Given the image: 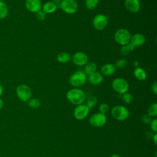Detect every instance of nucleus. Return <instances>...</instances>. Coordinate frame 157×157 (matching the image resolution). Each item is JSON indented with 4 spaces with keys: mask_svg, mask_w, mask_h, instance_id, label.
I'll return each mask as SVG.
<instances>
[{
    "mask_svg": "<svg viewBox=\"0 0 157 157\" xmlns=\"http://www.w3.org/2000/svg\"><path fill=\"white\" fill-rule=\"evenodd\" d=\"M66 97L67 100L74 105L82 104L86 98L84 91L79 88H74L69 90L67 93Z\"/></svg>",
    "mask_w": 157,
    "mask_h": 157,
    "instance_id": "f257e3e1",
    "label": "nucleus"
},
{
    "mask_svg": "<svg viewBox=\"0 0 157 157\" xmlns=\"http://www.w3.org/2000/svg\"><path fill=\"white\" fill-rule=\"evenodd\" d=\"M87 81V76L82 70L74 72L69 79V82L74 88H80L84 85Z\"/></svg>",
    "mask_w": 157,
    "mask_h": 157,
    "instance_id": "f03ea898",
    "label": "nucleus"
},
{
    "mask_svg": "<svg viewBox=\"0 0 157 157\" xmlns=\"http://www.w3.org/2000/svg\"><path fill=\"white\" fill-rule=\"evenodd\" d=\"M113 37L115 41L122 46L130 42L131 34L127 29L120 28L115 32Z\"/></svg>",
    "mask_w": 157,
    "mask_h": 157,
    "instance_id": "7ed1b4c3",
    "label": "nucleus"
},
{
    "mask_svg": "<svg viewBox=\"0 0 157 157\" xmlns=\"http://www.w3.org/2000/svg\"><path fill=\"white\" fill-rule=\"evenodd\" d=\"M112 116L117 121H124L126 120L129 115L128 109L123 105H115L111 110Z\"/></svg>",
    "mask_w": 157,
    "mask_h": 157,
    "instance_id": "20e7f679",
    "label": "nucleus"
},
{
    "mask_svg": "<svg viewBox=\"0 0 157 157\" xmlns=\"http://www.w3.org/2000/svg\"><path fill=\"white\" fill-rule=\"evenodd\" d=\"M16 94L20 101L23 102H28L31 98L32 91L28 85L26 84H21L17 87Z\"/></svg>",
    "mask_w": 157,
    "mask_h": 157,
    "instance_id": "39448f33",
    "label": "nucleus"
},
{
    "mask_svg": "<svg viewBox=\"0 0 157 157\" xmlns=\"http://www.w3.org/2000/svg\"><path fill=\"white\" fill-rule=\"evenodd\" d=\"M112 88L118 94L126 93L129 89V83L126 80L123 78H116L112 83Z\"/></svg>",
    "mask_w": 157,
    "mask_h": 157,
    "instance_id": "423d86ee",
    "label": "nucleus"
},
{
    "mask_svg": "<svg viewBox=\"0 0 157 157\" xmlns=\"http://www.w3.org/2000/svg\"><path fill=\"white\" fill-rule=\"evenodd\" d=\"M59 7L66 13L74 14L77 11L78 4L75 0H62Z\"/></svg>",
    "mask_w": 157,
    "mask_h": 157,
    "instance_id": "0eeeda50",
    "label": "nucleus"
},
{
    "mask_svg": "<svg viewBox=\"0 0 157 157\" xmlns=\"http://www.w3.org/2000/svg\"><path fill=\"white\" fill-rule=\"evenodd\" d=\"M108 24V17L103 14L96 15L93 20V27L98 31L103 30Z\"/></svg>",
    "mask_w": 157,
    "mask_h": 157,
    "instance_id": "6e6552de",
    "label": "nucleus"
},
{
    "mask_svg": "<svg viewBox=\"0 0 157 157\" xmlns=\"http://www.w3.org/2000/svg\"><path fill=\"white\" fill-rule=\"evenodd\" d=\"M107 121L105 115L101 113H96L91 116L89 121L90 124L94 128H100L103 126Z\"/></svg>",
    "mask_w": 157,
    "mask_h": 157,
    "instance_id": "1a4fd4ad",
    "label": "nucleus"
},
{
    "mask_svg": "<svg viewBox=\"0 0 157 157\" xmlns=\"http://www.w3.org/2000/svg\"><path fill=\"white\" fill-rule=\"evenodd\" d=\"M90 109L86 104H80L77 105L74 110V116L78 120L85 119L88 115Z\"/></svg>",
    "mask_w": 157,
    "mask_h": 157,
    "instance_id": "9d476101",
    "label": "nucleus"
},
{
    "mask_svg": "<svg viewBox=\"0 0 157 157\" xmlns=\"http://www.w3.org/2000/svg\"><path fill=\"white\" fill-rule=\"evenodd\" d=\"M72 63L78 66H83L88 62L87 55L82 52H77L71 56Z\"/></svg>",
    "mask_w": 157,
    "mask_h": 157,
    "instance_id": "9b49d317",
    "label": "nucleus"
},
{
    "mask_svg": "<svg viewBox=\"0 0 157 157\" xmlns=\"http://www.w3.org/2000/svg\"><path fill=\"white\" fill-rule=\"evenodd\" d=\"M25 7L29 12L36 13L42 9V3L40 0H26Z\"/></svg>",
    "mask_w": 157,
    "mask_h": 157,
    "instance_id": "f8f14e48",
    "label": "nucleus"
},
{
    "mask_svg": "<svg viewBox=\"0 0 157 157\" xmlns=\"http://www.w3.org/2000/svg\"><path fill=\"white\" fill-rule=\"evenodd\" d=\"M124 6L129 12L136 13L140 9V2L139 0H125Z\"/></svg>",
    "mask_w": 157,
    "mask_h": 157,
    "instance_id": "ddd939ff",
    "label": "nucleus"
},
{
    "mask_svg": "<svg viewBox=\"0 0 157 157\" xmlns=\"http://www.w3.org/2000/svg\"><path fill=\"white\" fill-rule=\"evenodd\" d=\"M146 41L145 36L141 33H136L131 36L130 42H131L136 47L143 45Z\"/></svg>",
    "mask_w": 157,
    "mask_h": 157,
    "instance_id": "4468645a",
    "label": "nucleus"
},
{
    "mask_svg": "<svg viewBox=\"0 0 157 157\" xmlns=\"http://www.w3.org/2000/svg\"><path fill=\"white\" fill-rule=\"evenodd\" d=\"M116 71V67L114 64L107 63L104 64L101 68V74L105 76H111Z\"/></svg>",
    "mask_w": 157,
    "mask_h": 157,
    "instance_id": "2eb2a0df",
    "label": "nucleus"
},
{
    "mask_svg": "<svg viewBox=\"0 0 157 157\" xmlns=\"http://www.w3.org/2000/svg\"><path fill=\"white\" fill-rule=\"evenodd\" d=\"M87 80L91 84L97 85L102 83V82L103 81V76L101 73L96 72L87 76Z\"/></svg>",
    "mask_w": 157,
    "mask_h": 157,
    "instance_id": "dca6fc26",
    "label": "nucleus"
},
{
    "mask_svg": "<svg viewBox=\"0 0 157 157\" xmlns=\"http://www.w3.org/2000/svg\"><path fill=\"white\" fill-rule=\"evenodd\" d=\"M58 7L52 1H47L43 6H42V10L46 14H50L56 11Z\"/></svg>",
    "mask_w": 157,
    "mask_h": 157,
    "instance_id": "f3484780",
    "label": "nucleus"
},
{
    "mask_svg": "<svg viewBox=\"0 0 157 157\" xmlns=\"http://www.w3.org/2000/svg\"><path fill=\"white\" fill-rule=\"evenodd\" d=\"M97 65L95 63L93 62H88L83 68V72L86 74V76H88L96 72H97Z\"/></svg>",
    "mask_w": 157,
    "mask_h": 157,
    "instance_id": "a211bd4d",
    "label": "nucleus"
},
{
    "mask_svg": "<svg viewBox=\"0 0 157 157\" xmlns=\"http://www.w3.org/2000/svg\"><path fill=\"white\" fill-rule=\"evenodd\" d=\"M134 75L137 80L140 81H143L147 78V74L145 71L140 67H136L134 69Z\"/></svg>",
    "mask_w": 157,
    "mask_h": 157,
    "instance_id": "6ab92c4d",
    "label": "nucleus"
},
{
    "mask_svg": "<svg viewBox=\"0 0 157 157\" xmlns=\"http://www.w3.org/2000/svg\"><path fill=\"white\" fill-rule=\"evenodd\" d=\"M56 59L59 63L65 64V63H68L71 59V56L70 55V54L69 53L63 52L59 53L57 55Z\"/></svg>",
    "mask_w": 157,
    "mask_h": 157,
    "instance_id": "aec40b11",
    "label": "nucleus"
},
{
    "mask_svg": "<svg viewBox=\"0 0 157 157\" xmlns=\"http://www.w3.org/2000/svg\"><path fill=\"white\" fill-rule=\"evenodd\" d=\"M135 48L136 47L131 42H129L126 45H122L120 48L121 54L123 56H127L131 52L133 51Z\"/></svg>",
    "mask_w": 157,
    "mask_h": 157,
    "instance_id": "412c9836",
    "label": "nucleus"
},
{
    "mask_svg": "<svg viewBox=\"0 0 157 157\" xmlns=\"http://www.w3.org/2000/svg\"><path fill=\"white\" fill-rule=\"evenodd\" d=\"M9 12L7 5L4 1H0V20L5 18Z\"/></svg>",
    "mask_w": 157,
    "mask_h": 157,
    "instance_id": "4be33fe9",
    "label": "nucleus"
},
{
    "mask_svg": "<svg viewBox=\"0 0 157 157\" xmlns=\"http://www.w3.org/2000/svg\"><path fill=\"white\" fill-rule=\"evenodd\" d=\"M28 105L30 108L33 109H36L40 107V101L37 98H31L28 101Z\"/></svg>",
    "mask_w": 157,
    "mask_h": 157,
    "instance_id": "5701e85b",
    "label": "nucleus"
},
{
    "mask_svg": "<svg viewBox=\"0 0 157 157\" xmlns=\"http://www.w3.org/2000/svg\"><path fill=\"white\" fill-rule=\"evenodd\" d=\"M148 115L151 117H155L157 115V104L154 102L148 108Z\"/></svg>",
    "mask_w": 157,
    "mask_h": 157,
    "instance_id": "b1692460",
    "label": "nucleus"
},
{
    "mask_svg": "<svg viewBox=\"0 0 157 157\" xmlns=\"http://www.w3.org/2000/svg\"><path fill=\"white\" fill-rule=\"evenodd\" d=\"M99 3V0H85V7L88 10L95 9Z\"/></svg>",
    "mask_w": 157,
    "mask_h": 157,
    "instance_id": "393cba45",
    "label": "nucleus"
},
{
    "mask_svg": "<svg viewBox=\"0 0 157 157\" xmlns=\"http://www.w3.org/2000/svg\"><path fill=\"white\" fill-rule=\"evenodd\" d=\"M121 99H122L123 101L126 104H131L133 99L132 94L129 93H127V92L121 94Z\"/></svg>",
    "mask_w": 157,
    "mask_h": 157,
    "instance_id": "a878e982",
    "label": "nucleus"
},
{
    "mask_svg": "<svg viewBox=\"0 0 157 157\" xmlns=\"http://www.w3.org/2000/svg\"><path fill=\"white\" fill-rule=\"evenodd\" d=\"M97 98L95 96H90L88 98V99H87L86 101V105L87 107L90 109L91 108H93L94 106H95V105L97 103Z\"/></svg>",
    "mask_w": 157,
    "mask_h": 157,
    "instance_id": "bb28decb",
    "label": "nucleus"
},
{
    "mask_svg": "<svg viewBox=\"0 0 157 157\" xmlns=\"http://www.w3.org/2000/svg\"><path fill=\"white\" fill-rule=\"evenodd\" d=\"M127 64H128V61L124 58H121L116 61L115 64V66L116 68L117 67V68L122 69L125 67Z\"/></svg>",
    "mask_w": 157,
    "mask_h": 157,
    "instance_id": "cd10ccee",
    "label": "nucleus"
},
{
    "mask_svg": "<svg viewBox=\"0 0 157 157\" xmlns=\"http://www.w3.org/2000/svg\"><path fill=\"white\" fill-rule=\"evenodd\" d=\"M36 18L39 21H44L46 18V13L40 10L36 13Z\"/></svg>",
    "mask_w": 157,
    "mask_h": 157,
    "instance_id": "c85d7f7f",
    "label": "nucleus"
},
{
    "mask_svg": "<svg viewBox=\"0 0 157 157\" xmlns=\"http://www.w3.org/2000/svg\"><path fill=\"white\" fill-rule=\"evenodd\" d=\"M109 107L108 105L106 103H102L100 105L99 110V113H102V114H105L106 113H107V112L109 111Z\"/></svg>",
    "mask_w": 157,
    "mask_h": 157,
    "instance_id": "c756f323",
    "label": "nucleus"
},
{
    "mask_svg": "<svg viewBox=\"0 0 157 157\" xmlns=\"http://www.w3.org/2000/svg\"><path fill=\"white\" fill-rule=\"evenodd\" d=\"M150 127L151 130L154 132H157V120L155 118L154 120H152L151 123H150Z\"/></svg>",
    "mask_w": 157,
    "mask_h": 157,
    "instance_id": "7c9ffc66",
    "label": "nucleus"
},
{
    "mask_svg": "<svg viewBox=\"0 0 157 157\" xmlns=\"http://www.w3.org/2000/svg\"><path fill=\"white\" fill-rule=\"evenodd\" d=\"M142 120L145 124H150L152 120L151 117L149 116L148 114H145L142 117Z\"/></svg>",
    "mask_w": 157,
    "mask_h": 157,
    "instance_id": "2f4dec72",
    "label": "nucleus"
},
{
    "mask_svg": "<svg viewBox=\"0 0 157 157\" xmlns=\"http://www.w3.org/2000/svg\"><path fill=\"white\" fill-rule=\"evenodd\" d=\"M151 90L152 92L156 95L157 94V82H154L152 85H151Z\"/></svg>",
    "mask_w": 157,
    "mask_h": 157,
    "instance_id": "473e14b6",
    "label": "nucleus"
},
{
    "mask_svg": "<svg viewBox=\"0 0 157 157\" xmlns=\"http://www.w3.org/2000/svg\"><path fill=\"white\" fill-rule=\"evenodd\" d=\"M62 0H52L51 1L53 2L54 4H55L58 7H59V5H60V3L61 2Z\"/></svg>",
    "mask_w": 157,
    "mask_h": 157,
    "instance_id": "72a5a7b5",
    "label": "nucleus"
},
{
    "mask_svg": "<svg viewBox=\"0 0 157 157\" xmlns=\"http://www.w3.org/2000/svg\"><path fill=\"white\" fill-rule=\"evenodd\" d=\"M134 66H135V67H139V63L138 61H134Z\"/></svg>",
    "mask_w": 157,
    "mask_h": 157,
    "instance_id": "f704fd0d",
    "label": "nucleus"
},
{
    "mask_svg": "<svg viewBox=\"0 0 157 157\" xmlns=\"http://www.w3.org/2000/svg\"><path fill=\"white\" fill-rule=\"evenodd\" d=\"M4 106V101L3 100L0 98V110Z\"/></svg>",
    "mask_w": 157,
    "mask_h": 157,
    "instance_id": "c9c22d12",
    "label": "nucleus"
},
{
    "mask_svg": "<svg viewBox=\"0 0 157 157\" xmlns=\"http://www.w3.org/2000/svg\"><path fill=\"white\" fill-rule=\"evenodd\" d=\"M2 94H3V87H2V85L0 83V98L2 95Z\"/></svg>",
    "mask_w": 157,
    "mask_h": 157,
    "instance_id": "e433bc0d",
    "label": "nucleus"
},
{
    "mask_svg": "<svg viewBox=\"0 0 157 157\" xmlns=\"http://www.w3.org/2000/svg\"><path fill=\"white\" fill-rule=\"evenodd\" d=\"M156 138H157V134L155 133V134L154 135V136H153V142H154V143H155V144L156 145Z\"/></svg>",
    "mask_w": 157,
    "mask_h": 157,
    "instance_id": "4c0bfd02",
    "label": "nucleus"
},
{
    "mask_svg": "<svg viewBox=\"0 0 157 157\" xmlns=\"http://www.w3.org/2000/svg\"><path fill=\"white\" fill-rule=\"evenodd\" d=\"M110 157H120L118 154H113Z\"/></svg>",
    "mask_w": 157,
    "mask_h": 157,
    "instance_id": "58836bf2",
    "label": "nucleus"
},
{
    "mask_svg": "<svg viewBox=\"0 0 157 157\" xmlns=\"http://www.w3.org/2000/svg\"><path fill=\"white\" fill-rule=\"evenodd\" d=\"M0 1H4V0H0Z\"/></svg>",
    "mask_w": 157,
    "mask_h": 157,
    "instance_id": "ea45409f",
    "label": "nucleus"
}]
</instances>
